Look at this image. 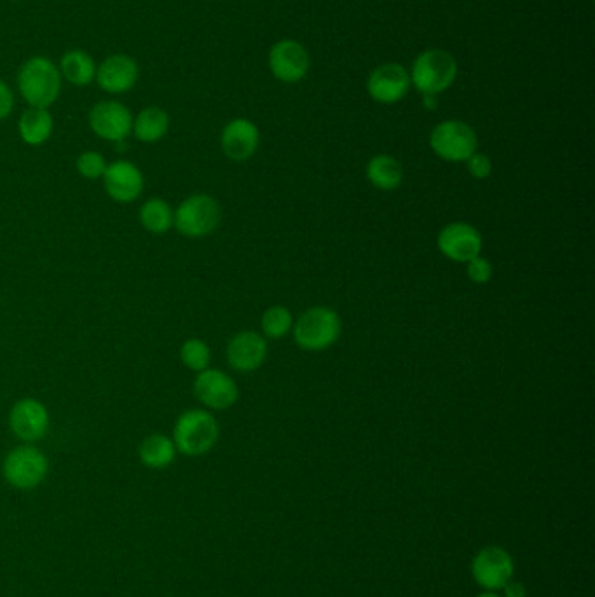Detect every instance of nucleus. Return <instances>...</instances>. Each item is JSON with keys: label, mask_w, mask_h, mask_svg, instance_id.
Instances as JSON below:
<instances>
[{"label": "nucleus", "mask_w": 595, "mask_h": 597, "mask_svg": "<svg viewBox=\"0 0 595 597\" xmlns=\"http://www.w3.org/2000/svg\"><path fill=\"white\" fill-rule=\"evenodd\" d=\"M102 180L105 193L119 205L133 203L144 193V173L135 163L126 159H119L107 165Z\"/></svg>", "instance_id": "13"}, {"label": "nucleus", "mask_w": 595, "mask_h": 597, "mask_svg": "<svg viewBox=\"0 0 595 597\" xmlns=\"http://www.w3.org/2000/svg\"><path fill=\"white\" fill-rule=\"evenodd\" d=\"M458 76L454 56L442 49H430L416 58L412 65L411 84L423 95H437L447 90Z\"/></svg>", "instance_id": "5"}, {"label": "nucleus", "mask_w": 595, "mask_h": 597, "mask_svg": "<svg viewBox=\"0 0 595 597\" xmlns=\"http://www.w3.org/2000/svg\"><path fill=\"white\" fill-rule=\"evenodd\" d=\"M295 344L304 351L329 350L339 341L342 334V320L336 309L327 306H313L294 320Z\"/></svg>", "instance_id": "3"}, {"label": "nucleus", "mask_w": 595, "mask_h": 597, "mask_svg": "<svg viewBox=\"0 0 595 597\" xmlns=\"http://www.w3.org/2000/svg\"><path fill=\"white\" fill-rule=\"evenodd\" d=\"M411 88V76L398 63H386L370 74L367 90L379 103H397Z\"/></svg>", "instance_id": "18"}, {"label": "nucleus", "mask_w": 595, "mask_h": 597, "mask_svg": "<svg viewBox=\"0 0 595 597\" xmlns=\"http://www.w3.org/2000/svg\"><path fill=\"white\" fill-rule=\"evenodd\" d=\"M175 442L165 433H151L147 435L138 447V456L145 467L152 470H163L170 467L177 456Z\"/></svg>", "instance_id": "22"}, {"label": "nucleus", "mask_w": 595, "mask_h": 597, "mask_svg": "<svg viewBox=\"0 0 595 597\" xmlns=\"http://www.w3.org/2000/svg\"><path fill=\"white\" fill-rule=\"evenodd\" d=\"M14 93L2 79H0V121L13 114Z\"/></svg>", "instance_id": "30"}, {"label": "nucleus", "mask_w": 595, "mask_h": 597, "mask_svg": "<svg viewBox=\"0 0 595 597\" xmlns=\"http://www.w3.org/2000/svg\"><path fill=\"white\" fill-rule=\"evenodd\" d=\"M423 105H425L428 110L435 109V107H437V95H425V97H423Z\"/></svg>", "instance_id": "32"}, {"label": "nucleus", "mask_w": 595, "mask_h": 597, "mask_svg": "<svg viewBox=\"0 0 595 597\" xmlns=\"http://www.w3.org/2000/svg\"><path fill=\"white\" fill-rule=\"evenodd\" d=\"M76 168L83 179L98 180L102 179L103 173L107 170V161L100 152H81L76 159Z\"/></svg>", "instance_id": "27"}, {"label": "nucleus", "mask_w": 595, "mask_h": 597, "mask_svg": "<svg viewBox=\"0 0 595 597\" xmlns=\"http://www.w3.org/2000/svg\"><path fill=\"white\" fill-rule=\"evenodd\" d=\"M140 70L131 56L110 55L96 69V83L109 95H123L135 88Z\"/></svg>", "instance_id": "17"}, {"label": "nucleus", "mask_w": 595, "mask_h": 597, "mask_svg": "<svg viewBox=\"0 0 595 597\" xmlns=\"http://www.w3.org/2000/svg\"><path fill=\"white\" fill-rule=\"evenodd\" d=\"M88 123L96 137L119 144L131 135L133 114L124 103L103 100L89 110Z\"/></svg>", "instance_id": "11"}, {"label": "nucleus", "mask_w": 595, "mask_h": 597, "mask_svg": "<svg viewBox=\"0 0 595 597\" xmlns=\"http://www.w3.org/2000/svg\"><path fill=\"white\" fill-rule=\"evenodd\" d=\"M226 358L234 371L255 372L266 362L267 339L255 330H241L229 339Z\"/></svg>", "instance_id": "14"}, {"label": "nucleus", "mask_w": 595, "mask_h": 597, "mask_svg": "<svg viewBox=\"0 0 595 597\" xmlns=\"http://www.w3.org/2000/svg\"><path fill=\"white\" fill-rule=\"evenodd\" d=\"M48 458L41 449L25 444L9 451L2 465V474L13 488L30 491L41 486L48 475Z\"/></svg>", "instance_id": "7"}, {"label": "nucleus", "mask_w": 595, "mask_h": 597, "mask_svg": "<svg viewBox=\"0 0 595 597\" xmlns=\"http://www.w3.org/2000/svg\"><path fill=\"white\" fill-rule=\"evenodd\" d=\"M140 224L144 227L147 233L166 234L173 227V219H175V210L171 208L170 203L163 198H151L145 201L142 208H140Z\"/></svg>", "instance_id": "24"}, {"label": "nucleus", "mask_w": 595, "mask_h": 597, "mask_svg": "<svg viewBox=\"0 0 595 597\" xmlns=\"http://www.w3.org/2000/svg\"><path fill=\"white\" fill-rule=\"evenodd\" d=\"M170 114L161 107H147L137 117H133V130L138 142L156 144L170 131Z\"/></svg>", "instance_id": "21"}, {"label": "nucleus", "mask_w": 595, "mask_h": 597, "mask_svg": "<svg viewBox=\"0 0 595 597\" xmlns=\"http://www.w3.org/2000/svg\"><path fill=\"white\" fill-rule=\"evenodd\" d=\"M479 138L470 124L449 119L437 124L430 135L431 151L447 163H466L477 152Z\"/></svg>", "instance_id": "6"}, {"label": "nucleus", "mask_w": 595, "mask_h": 597, "mask_svg": "<svg viewBox=\"0 0 595 597\" xmlns=\"http://www.w3.org/2000/svg\"><path fill=\"white\" fill-rule=\"evenodd\" d=\"M60 74L62 79L74 86H89L96 79L95 60L83 49H70L60 60Z\"/></svg>", "instance_id": "23"}, {"label": "nucleus", "mask_w": 595, "mask_h": 597, "mask_svg": "<svg viewBox=\"0 0 595 597\" xmlns=\"http://www.w3.org/2000/svg\"><path fill=\"white\" fill-rule=\"evenodd\" d=\"M222 222V206L210 194H192L185 198L175 210L173 227L178 233L199 240L219 229Z\"/></svg>", "instance_id": "4"}, {"label": "nucleus", "mask_w": 595, "mask_h": 597, "mask_svg": "<svg viewBox=\"0 0 595 597\" xmlns=\"http://www.w3.org/2000/svg\"><path fill=\"white\" fill-rule=\"evenodd\" d=\"M466 168H468V173L473 179L486 180L493 173V161L487 154L475 152L470 158L466 159Z\"/></svg>", "instance_id": "29"}, {"label": "nucleus", "mask_w": 595, "mask_h": 597, "mask_svg": "<svg viewBox=\"0 0 595 597\" xmlns=\"http://www.w3.org/2000/svg\"><path fill=\"white\" fill-rule=\"evenodd\" d=\"M192 392L194 397L210 411H227L240 398V388L236 385V381L226 372L212 367L198 372L192 385Z\"/></svg>", "instance_id": "10"}, {"label": "nucleus", "mask_w": 595, "mask_h": 597, "mask_svg": "<svg viewBox=\"0 0 595 597\" xmlns=\"http://www.w3.org/2000/svg\"><path fill=\"white\" fill-rule=\"evenodd\" d=\"M180 360L182 364L189 369V371L198 372L205 371L210 367L212 362V350L210 346L198 337H191L187 339L182 348H180Z\"/></svg>", "instance_id": "26"}, {"label": "nucleus", "mask_w": 595, "mask_h": 597, "mask_svg": "<svg viewBox=\"0 0 595 597\" xmlns=\"http://www.w3.org/2000/svg\"><path fill=\"white\" fill-rule=\"evenodd\" d=\"M220 426L212 412L205 409H187L178 416L173 426V442L178 453L198 458L210 453L219 442Z\"/></svg>", "instance_id": "2"}, {"label": "nucleus", "mask_w": 595, "mask_h": 597, "mask_svg": "<svg viewBox=\"0 0 595 597\" xmlns=\"http://www.w3.org/2000/svg\"><path fill=\"white\" fill-rule=\"evenodd\" d=\"M269 69L283 83H299L308 74L309 55L297 41L283 39L269 51Z\"/></svg>", "instance_id": "15"}, {"label": "nucleus", "mask_w": 595, "mask_h": 597, "mask_svg": "<svg viewBox=\"0 0 595 597\" xmlns=\"http://www.w3.org/2000/svg\"><path fill=\"white\" fill-rule=\"evenodd\" d=\"M294 327V316L292 311L285 306H271L262 313L260 318V330L266 339H281L292 332Z\"/></svg>", "instance_id": "25"}, {"label": "nucleus", "mask_w": 595, "mask_h": 597, "mask_svg": "<svg viewBox=\"0 0 595 597\" xmlns=\"http://www.w3.org/2000/svg\"><path fill=\"white\" fill-rule=\"evenodd\" d=\"M477 597H501L500 592H491V591H484L482 594H479Z\"/></svg>", "instance_id": "33"}, {"label": "nucleus", "mask_w": 595, "mask_h": 597, "mask_svg": "<svg viewBox=\"0 0 595 597\" xmlns=\"http://www.w3.org/2000/svg\"><path fill=\"white\" fill-rule=\"evenodd\" d=\"M515 563L508 550L498 545H489L473 557L472 575L480 589L500 592L513 578Z\"/></svg>", "instance_id": "8"}, {"label": "nucleus", "mask_w": 595, "mask_h": 597, "mask_svg": "<svg viewBox=\"0 0 595 597\" xmlns=\"http://www.w3.org/2000/svg\"><path fill=\"white\" fill-rule=\"evenodd\" d=\"M437 248L445 259L466 264L482 255L484 240L477 227L468 222H451L440 229Z\"/></svg>", "instance_id": "9"}, {"label": "nucleus", "mask_w": 595, "mask_h": 597, "mask_svg": "<svg viewBox=\"0 0 595 597\" xmlns=\"http://www.w3.org/2000/svg\"><path fill=\"white\" fill-rule=\"evenodd\" d=\"M260 144V131L250 119L238 117L224 126L220 135V147L227 159L243 163L254 156Z\"/></svg>", "instance_id": "16"}, {"label": "nucleus", "mask_w": 595, "mask_h": 597, "mask_svg": "<svg viewBox=\"0 0 595 597\" xmlns=\"http://www.w3.org/2000/svg\"><path fill=\"white\" fill-rule=\"evenodd\" d=\"M51 416L48 407L34 397L20 398L9 412V428L14 437L32 444L49 432Z\"/></svg>", "instance_id": "12"}, {"label": "nucleus", "mask_w": 595, "mask_h": 597, "mask_svg": "<svg viewBox=\"0 0 595 597\" xmlns=\"http://www.w3.org/2000/svg\"><path fill=\"white\" fill-rule=\"evenodd\" d=\"M55 130V119L48 109L28 107L18 121V133L25 144L39 147L48 142Z\"/></svg>", "instance_id": "20"}, {"label": "nucleus", "mask_w": 595, "mask_h": 597, "mask_svg": "<svg viewBox=\"0 0 595 597\" xmlns=\"http://www.w3.org/2000/svg\"><path fill=\"white\" fill-rule=\"evenodd\" d=\"M18 91L30 107L49 109L62 93V74L46 56H32L18 72Z\"/></svg>", "instance_id": "1"}, {"label": "nucleus", "mask_w": 595, "mask_h": 597, "mask_svg": "<svg viewBox=\"0 0 595 597\" xmlns=\"http://www.w3.org/2000/svg\"><path fill=\"white\" fill-rule=\"evenodd\" d=\"M365 177L372 187L383 193L397 191L404 182V168L397 158L390 154H377L370 159L365 168Z\"/></svg>", "instance_id": "19"}, {"label": "nucleus", "mask_w": 595, "mask_h": 597, "mask_svg": "<svg viewBox=\"0 0 595 597\" xmlns=\"http://www.w3.org/2000/svg\"><path fill=\"white\" fill-rule=\"evenodd\" d=\"M501 591H503V596L501 597H526L527 596V592H526V587H524V585L520 584V582H515V580H510V582H508L507 585H505V587H503V589H501Z\"/></svg>", "instance_id": "31"}, {"label": "nucleus", "mask_w": 595, "mask_h": 597, "mask_svg": "<svg viewBox=\"0 0 595 597\" xmlns=\"http://www.w3.org/2000/svg\"><path fill=\"white\" fill-rule=\"evenodd\" d=\"M494 275L493 264L486 257H475L470 262H466V276L477 285H486L491 282Z\"/></svg>", "instance_id": "28"}]
</instances>
